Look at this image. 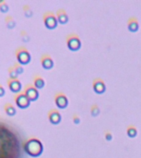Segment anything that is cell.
Instances as JSON below:
<instances>
[{
    "instance_id": "cell-1",
    "label": "cell",
    "mask_w": 141,
    "mask_h": 158,
    "mask_svg": "<svg viewBox=\"0 0 141 158\" xmlns=\"http://www.w3.org/2000/svg\"><path fill=\"white\" fill-rule=\"evenodd\" d=\"M43 144L37 138H31L24 144V150L32 157H37L43 152Z\"/></svg>"
},
{
    "instance_id": "cell-20",
    "label": "cell",
    "mask_w": 141,
    "mask_h": 158,
    "mask_svg": "<svg viewBox=\"0 0 141 158\" xmlns=\"http://www.w3.org/2000/svg\"><path fill=\"white\" fill-rule=\"evenodd\" d=\"M137 133V129L135 126L133 125H130L127 128V134H128L130 137H134V136L136 135Z\"/></svg>"
},
{
    "instance_id": "cell-9",
    "label": "cell",
    "mask_w": 141,
    "mask_h": 158,
    "mask_svg": "<svg viewBox=\"0 0 141 158\" xmlns=\"http://www.w3.org/2000/svg\"><path fill=\"white\" fill-rule=\"evenodd\" d=\"M48 117L50 122L53 124H58L62 119L60 113L59 112L58 110H56V109H52L49 111Z\"/></svg>"
},
{
    "instance_id": "cell-5",
    "label": "cell",
    "mask_w": 141,
    "mask_h": 158,
    "mask_svg": "<svg viewBox=\"0 0 141 158\" xmlns=\"http://www.w3.org/2000/svg\"><path fill=\"white\" fill-rule=\"evenodd\" d=\"M31 101L24 92H20L15 95V103L18 107L20 109H26L29 107L31 105Z\"/></svg>"
},
{
    "instance_id": "cell-23",
    "label": "cell",
    "mask_w": 141,
    "mask_h": 158,
    "mask_svg": "<svg viewBox=\"0 0 141 158\" xmlns=\"http://www.w3.org/2000/svg\"><path fill=\"white\" fill-rule=\"evenodd\" d=\"M21 36H22V39H23V41H25V42L30 40V36L28 35V34L26 31H22Z\"/></svg>"
},
{
    "instance_id": "cell-22",
    "label": "cell",
    "mask_w": 141,
    "mask_h": 158,
    "mask_svg": "<svg viewBox=\"0 0 141 158\" xmlns=\"http://www.w3.org/2000/svg\"><path fill=\"white\" fill-rule=\"evenodd\" d=\"M100 112V109L97 106V105H93L92 108H91V113L93 115H97Z\"/></svg>"
},
{
    "instance_id": "cell-26",
    "label": "cell",
    "mask_w": 141,
    "mask_h": 158,
    "mask_svg": "<svg viewBox=\"0 0 141 158\" xmlns=\"http://www.w3.org/2000/svg\"><path fill=\"white\" fill-rule=\"evenodd\" d=\"M105 136H106V138L107 139V140H111V138H112V134H111L110 132H106Z\"/></svg>"
},
{
    "instance_id": "cell-2",
    "label": "cell",
    "mask_w": 141,
    "mask_h": 158,
    "mask_svg": "<svg viewBox=\"0 0 141 158\" xmlns=\"http://www.w3.org/2000/svg\"><path fill=\"white\" fill-rule=\"evenodd\" d=\"M16 56L18 59V63L21 65H27L31 60V55L27 49L25 47H19L16 51Z\"/></svg>"
},
{
    "instance_id": "cell-17",
    "label": "cell",
    "mask_w": 141,
    "mask_h": 158,
    "mask_svg": "<svg viewBox=\"0 0 141 158\" xmlns=\"http://www.w3.org/2000/svg\"><path fill=\"white\" fill-rule=\"evenodd\" d=\"M23 12H24V15H25V17H27V18H30L33 16V11L32 9L31 8L30 6H24V7H23Z\"/></svg>"
},
{
    "instance_id": "cell-3",
    "label": "cell",
    "mask_w": 141,
    "mask_h": 158,
    "mask_svg": "<svg viewBox=\"0 0 141 158\" xmlns=\"http://www.w3.org/2000/svg\"><path fill=\"white\" fill-rule=\"evenodd\" d=\"M43 20H44V24L45 27L48 29H55L58 25V21L56 15L52 12H46L43 15Z\"/></svg>"
},
{
    "instance_id": "cell-11",
    "label": "cell",
    "mask_w": 141,
    "mask_h": 158,
    "mask_svg": "<svg viewBox=\"0 0 141 158\" xmlns=\"http://www.w3.org/2000/svg\"><path fill=\"white\" fill-rule=\"evenodd\" d=\"M93 89L97 93H102L106 90V85L101 78H96L93 80Z\"/></svg>"
},
{
    "instance_id": "cell-19",
    "label": "cell",
    "mask_w": 141,
    "mask_h": 158,
    "mask_svg": "<svg viewBox=\"0 0 141 158\" xmlns=\"http://www.w3.org/2000/svg\"><path fill=\"white\" fill-rule=\"evenodd\" d=\"M9 11V7L8 4L6 3L5 1H3L0 3V12L2 13H7Z\"/></svg>"
},
{
    "instance_id": "cell-24",
    "label": "cell",
    "mask_w": 141,
    "mask_h": 158,
    "mask_svg": "<svg viewBox=\"0 0 141 158\" xmlns=\"http://www.w3.org/2000/svg\"><path fill=\"white\" fill-rule=\"evenodd\" d=\"M73 123H75V124L80 123V118H79V117H78L77 115H73Z\"/></svg>"
},
{
    "instance_id": "cell-6",
    "label": "cell",
    "mask_w": 141,
    "mask_h": 158,
    "mask_svg": "<svg viewBox=\"0 0 141 158\" xmlns=\"http://www.w3.org/2000/svg\"><path fill=\"white\" fill-rule=\"evenodd\" d=\"M24 94L28 97L31 101H35L39 98V91L33 85L28 84L25 87Z\"/></svg>"
},
{
    "instance_id": "cell-25",
    "label": "cell",
    "mask_w": 141,
    "mask_h": 158,
    "mask_svg": "<svg viewBox=\"0 0 141 158\" xmlns=\"http://www.w3.org/2000/svg\"><path fill=\"white\" fill-rule=\"evenodd\" d=\"M5 89H4V87H3V86L0 84V97H2V96H3V95H5Z\"/></svg>"
},
{
    "instance_id": "cell-10",
    "label": "cell",
    "mask_w": 141,
    "mask_h": 158,
    "mask_svg": "<svg viewBox=\"0 0 141 158\" xmlns=\"http://www.w3.org/2000/svg\"><path fill=\"white\" fill-rule=\"evenodd\" d=\"M40 62H41V65L45 69H51V68H53V59L51 58V56L48 54L43 55L41 59H40Z\"/></svg>"
},
{
    "instance_id": "cell-12",
    "label": "cell",
    "mask_w": 141,
    "mask_h": 158,
    "mask_svg": "<svg viewBox=\"0 0 141 158\" xmlns=\"http://www.w3.org/2000/svg\"><path fill=\"white\" fill-rule=\"evenodd\" d=\"M56 15L59 23H60V24H65V23L68 22V16L64 9H62V8L59 9V10L56 12Z\"/></svg>"
},
{
    "instance_id": "cell-8",
    "label": "cell",
    "mask_w": 141,
    "mask_h": 158,
    "mask_svg": "<svg viewBox=\"0 0 141 158\" xmlns=\"http://www.w3.org/2000/svg\"><path fill=\"white\" fill-rule=\"evenodd\" d=\"M7 83H8V87H9L11 91H13V93H17V94L21 92V90L23 88V85H22V83L19 81V79L8 78Z\"/></svg>"
},
{
    "instance_id": "cell-18",
    "label": "cell",
    "mask_w": 141,
    "mask_h": 158,
    "mask_svg": "<svg viewBox=\"0 0 141 158\" xmlns=\"http://www.w3.org/2000/svg\"><path fill=\"white\" fill-rule=\"evenodd\" d=\"M8 73H9V78H11V79H18V76L19 75L17 73V72L13 68V66L8 68Z\"/></svg>"
},
{
    "instance_id": "cell-21",
    "label": "cell",
    "mask_w": 141,
    "mask_h": 158,
    "mask_svg": "<svg viewBox=\"0 0 141 158\" xmlns=\"http://www.w3.org/2000/svg\"><path fill=\"white\" fill-rule=\"evenodd\" d=\"M13 68L15 69V71L17 72L18 75H20V74H23L24 73V68H23V65H21L20 63H16L14 65H13Z\"/></svg>"
},
{
    "instance_id": "cell-15",
    "label": "cell",
    "mask_w": 141,
    "mask_h": 158,
    "mask_svg": "<svg viewBox=\"0 0 141 158\" xmlns=\"http://www.w3.org/2000/svg\"><path fill=\"white\" fill-rule=\"evenodd\" d=\"M4 111H5L6 114L9 116L15 115L17 113V110L11 103H6L4 105Z\"/></svg>"
},
{
    "instance_id": "cell-7",
    "label": "cell",
    "mask_w": 141,
    "mask_h": 158,
    "mask_svg": "<svg viewBox=\"0 0 141 158\" xmlns=\"http://www.w3.org/2000/svg\"><path fill=\"white\" fill-rule=\"evenodd\" d=\"M55 102H56V105L58 106L59 108L64 109L68 106V100L67 96L64 93L58 92L56 95V97H55Z\"/></svg>"
},
{
    "instance_id": "cell-14",
    "label": "cell",
    "mask_w": 141,
    "mask_h": 158,
    "mask_svg": "<svg viewBox=\"0 0 141 158\" xmlns=\"http://www.w3.org/2000/svg\"><path fill=\"white\" fill-rule=\"evenodd\" d=\"M127 24H128V29L131 31L135 32V31H136L139 29V22L136 18H134L133 17V18H130L128 20Z\"/></svg>"
},
{
    "instance_id": "cell-4",
    "label": "cell",
    "mask_w": 141,
    "mask_h": 158,
    "mask_svg": "<svg viewBox=\"0 0 141 158\" xmlns=\"http://www.w3.org/2000/svg\"><path fill=\"white\" fill-rule=\"evenodd\" d=\"M67 45L69 50L76 51L80 49L81 47V40L78 35L76 34H69L67 36Z\"/></svg>"
},
{
    "instance_id": "cell-16",
    "label": "cell",
    "mask_w": 141,
    "mask_h": 158,
    "mask_svg": "<svg viewBox=\"0 0 141 158\" xmlns=\"http://www.w3.org/2000/svg\"><path fill=\"white\" fill-rule=\"evenodd\" d=\"M5 23L6 26H7V27H8V29H13V28L16 26V25H17L15 19H14V18L12 17L11 15H8L6 17Z\"/></svg>"
},
{
    "instance_id": "cell-13",
    "label": "cell",
    "mask_w": 141,
    "mask_h": 158,
    "mask_svg": "<svg viewBox=\"0 0 141 158\" xmlns=\"http://www.w3.org/2000/svg\"><path fill=\"white\" fill-rule=\"evenodd\" d=\"M45 85V82L44 78L40 75L35 76V78L33 79V86L35 87L37 90L39 89H42Z\"/></svg>"
}]
</instances>
